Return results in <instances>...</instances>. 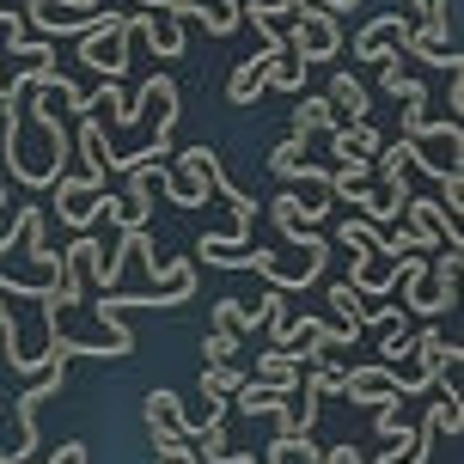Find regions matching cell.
Listing matches in <instances>:
<instances>
[{
    "label": "cell",
    "instance_id": "16",
    "mask_svg": "<svg viewBox=\"0 0 464 464\" xmlns=\"http://www.w3.org/2000/svg\"><path fill=\"white\" fill-rule=\"evenodd\" d=\"M379 80H385V92L397 104H410V111H428V86H421L416 73H403V55H385L379 62Z\"/></svg>",
    "mask_w": 464,
    "mask_h": 464
},
{
    "label": "cell",
    "instance_id": "34",
    "mask_svg": "<svg viewBox=\"0 0 464 464\" xmlns=\"http://www.w3.org/2000/svg\"><path fill=\"white\" fill-rule=\"evenodd\" d=\"M446 73H452V92H446V104H452V116H459V111H464V62H459V68H446Z\"/></svg>",
    "mask_w": 464,
    "mask_h": 464
},
{
    "label": "cell",
    "instance_id": "3",
    "mask_svg": "<svg viewBox=\"0 0 464 464\" xmlns=\"http://www.w3.org/2000/svg\"><path fill=\"white\" fill-rule=\"evenodd\" d=\"M129 44H135V24L122 13H98L92 31H80V62L104 80H122L129 73Z\"/></svg>",
    "mask_w": 464,
    "mask_h": 464
},
{
    "label": "cell",
    "instance_id": "6",
    "mask_svg": "<svg viewBox=\"0 0 464 464\" xmlns=\"http://www.w3.org/2000/svg\"><path fill=\"white\" fill-rule=\"evenodd\" d=\"M49 189H55V202H49V208L62 214L73 232H92L98 220H104V189H111V184H92L86 171H80V178H68V171H62Z\"/></svg>",
    "mask_w": 464,
    "mask_h": 464
},
{
    "label": "cell",
    "instance_id": "10",
    "mask_svg": "<svg viewBox=\"0 0 464 464\" xmlns=\"http://www.w3.org/2000/svg\"><path fill=\"white\" fill-rule=\"evenodd\" d=\"M343 397H354V403H392V397H403L397 392V367H385V361H367V367H354V372H343Z\"/></svg>",
    "mask_w": 464,
    "mask_h": 464
},
{
    "label": "cell",
    "instance_id": "23",
    "mask_svg": "<svg viewBox=\"0 0 464 464\" xmlns=\"http://www.w3.org/2000/svg\"><path fill=\"white\" fill-rule=\"evenodd\" d=\"M330 305H336L343 330H354V336H361V318H367V305H361V294H354L348 281H336V287H330Z\"/></svg>",
    "mask_w": 464,
    "mask_h": 464
},
{
    "label": "cell",
    "instance_id": "11",
    "mask_svg": "<svg viewBox=\"0 0 464 464\" xmlns=\"http://www.w3.org/2000/svg\"><path fill=\"white\" fill-rule=\"evenodd\" d=\"M403 13H372L367 24H361V37H354V62H385V55H397V44H403Z\"/></svg>",
    "mask_w": 464,
    "mask_h": 464
},
{
    "label": "cell",
    "instance_id": "27",
    "mask_svg": "<svg viewBox=\"0 0 464 464\" xmlns=\"http://www.w3.org/2000/svg\"><path fill=\"white\" fill-rule=\"evenodd\" d=\"M238 385H245V372L232 367V361H208V367H202V392H220V397H232Z\"/></svg>",
    "mask_w": 464,
    "mask_h": 464
},
{
    "label": "cell",
    "instance_id": "8",
    "mask_svg": "<svg viewBox=\"0 0 464 464\" xmlns=\"http://www.w3.org/2000/svg\"><path fill=\"white\" fill-rule=\"evenodd\" d=\"M129 24H135V37H147V49H153L160 62H178V55H184V19L140 6V13H129Z\"/></svg>",
    "mask_w": 464,
    "mask_h": 464
},
{
    "label": "cell",
    "instance_id": "25",
    "mask_svg": "<svg viewBox=\"0 0 464 464\" xmlns=\"http://www.w3.org/2000/svg\"><path fill=\"white\" fill-rule=\"evenodd\" d=\"M428 421H434V434H459V428H464L459 392H440V403H428Z\"/></svg>",
    "mask_w": 464,
    "mask_h": 464
},
{
    "label": "cell",
    "instance_id": "5",
    "mask_svg": "<svg viewBox=\"0 0 464 464\" xmlns=\"http://www.w3.org/2000/svg\"><path fill=\"white\" fill-rule=\"evenodd\" d=\"M281 44H287V55L294 62H330L336 49H343V31H336V13H318V6H300V19H294V31H281Z\"/></svg>",
    "mask_w": 464,
    "mask_h": 464
},
{
    "label": "cell",
    "instance_id": "13",
    "mask_svg": "<svg viewBox=\"0 0 464 464\" xmlns=\"http://www.w3.org/2000/svg\"><path fill=\"white\" fill-rule=\"evenodd\" d=\"M147 434H178V440H196L202 428H196V416H189L171 392H153V397H147Z\"/></svg>",
    "mask_w": 464,
    "mask_h": 464
},
{
    "label": "cell",
    "instance_id": "7",
    "mask_svg": "<svg viewBox=\"0 0 464 464\" xmlns=\"http://www.w3.org/2000/svg\"><path fill=\"white\" fill-rule=\"evenodd\" d=\"M397 55H416V62H428V68H459L464 55L452 44H446V19H421L403 31V44H397Z\"/></svg>",
    "mask_w": 464,
    "mask_h": 464
},
{
    "label": "cell",
    "instance_id": "14",
    "mask_svg": "<svg viewBox=\"0 0 464 464\" xmlns=\"http://www.w3.org/2000/svg\"><path fill=\"white\" fill-rule=\"evenodd\" d=\"M214 330H232V336H251V330H263V318H269V300H214L208 305Z\"/></svg>",
    "mask_w": 464,
    "mask_h": 464
},
{
    "label": "cell",
    "instance_id": "36",
    "mask_svg": "<svg viewBox=\"0 0 464 464\" xmlns=\"http://www.w3.org/2000/svg\"><path fill=\"white\" fill-rule=\"evenodd\" d=\"M294 6H318V13H354V0H294Z\"/></svg>",
    "mask_w": 464,
    "mask_h": 464
},
{
    "label": "cell",
    "instance_id": "19",
    "mask_svg": "<svg viewBox=\"0 0 464 464\" xmlns=\"http://www.w3.org/2000/svg\"><path fill=\"white\" fill-rule=\"evenodd\" d=\"M263 385H281V392H300V361L287 354V348H269V354H256V372Z\"/></svg>",
    "mask_w": 464,
    "mask_h": 464
},
{
    "label": "cell",
    "instance_id": "17",
    "mask_svg": "<svg viewBox=\"0 0 464 464\" xmlns=\"http://www.w3.org/2000/svg\"><path fill=\"white\" fill-rule=\"evenodd\" d=\"M80 153H86V178H92V184H111V140L98 129V116L80 122Z\"/></svg>",
    "mask_w": 464,
    "mask_h": 464
},
{
    "label": "cell",
    "instance_id": "30",
    "mask_svg": "<svg viewBox=\"0 0 464 464\" xmlns=\"http://www.w3.org/2000/svg\"><path fill=\"white\" fill-rule=\"evenodd\" d=\"M379 361H385V367L416 361V336H403V324H392V330H385V343H379Z\"/></svg>",
    "mask_w": 464,
    "mask_h": 464
},
{
    "label": "cell",
    "instance_id": "26",
    "mask_svg": "<svg viewBox=\"0 0 464 464\" xmlns=\"http://www.w3.org/2000/svg\"><path fill=\"white\" fill-rule=\"evenodd\" d=\"M269 86H276V92H300L305 86V62H294V55H269Z\"/></svg>",
    "mask_w": 464,
    "mask_h": 464
},
{
    "label": "cell",
    "instance_id": "31",
    "mask_svg": "<svg viewBox=\"0 0 464 464\" xmlns=\"http://www.w3.org/2000/svg\"><path fill=\"white\" fill-rule=\"evenodd\" d=\"M153 459L160 464H196V452H189V440H178V434H153Z\"/></svg>",
    "mask_w": 464,
    "mask_h": 464
},
{
    "label": "cell",
    "instance_id": "39",
    "mask_svg": "<svg viewBox=\"0 0 464 464\" xmlns=\"http://www.w3.org/2000/svg\"><path fill=\"white\" fill-rule=\"evenodd\" d=\"M0 92H6V73H0Z\"/></svg>",
    "mask_w": 464,
    "mask_h": 464
},
{
    "label": "cell",
    "instance_id": "21",
    "mask_svg": "<svg viewBox=\"0 0 464 464\" xmlns=\"http://www.w3.org/2000/svg\"><path fill=\"white\" fill-rule=\"evenodd\" d=\"M330 129H336V111H330V98H300V111H294V140L330 135Z\"/></svg>",
    "mask_w": 464,
    "mask_h": 464
},
{
    "label": "cell",
    "instance_id": "1",
    "mask_svg": "<svg viewBox=\"0 0 464 464\" xmlns=\"http://www.w3.org/2000/svg\"><path fill=\"white\" fill-rule=\"evenodd\" d=\"M324 263H330V238H324V232H312L294 263H287V256H276V251H263V245H245L232 269H256L269 287H281V294H300V287H312V281L324 276Z\"/></svg>",
    "mask_w": 464,
    "mask_h": 464
},
{
    "label": "cell",
    "instance_id": "33",
    "mask_svg": "<svg viewBox=\"0 0 464 464\" xmlns=\"http://www.w3.org/2000/svg\"><path fill=\"white\" fill-rule=\"evenodd\" d=\"M6 55H13V62H55V55H49V44H31V37H13V44H6Z\"/></svg>",
    "mask_w": 464,
    "mask_h": 464
},
{
    "label": "cell",
    "instance_id": "37",
    "mask_svg": "<svg viewBox=\"0 0 464 464\" xmlns=\"http://www.w3.org/2000/svg\"><path fill=\"white\" fill-rule=\"evenodd\" d=\"M410 6H416L421 19H446V6H452V0H410Z\"/></svg>",
    "mask_w": 464,
    "mask_h": 464
},
{
    "label": "cell",
    "instance_id": "29",
    "mask_svg": "<svg viewBox=\"0 0 464 464\" xmlns=\"http://www.w3.org/2000/svg\"><path fill=\"white\" fill-rule=\"evenodd\" d=\"M372 428H379V440H397V434H410V416H403V397H392V403H379V416H372Z\"/></svg>",
    "mask_w": 464,
    "mask_h": 464
},
{
    "label": "cell",
    "instance_id": "24",
    "mask_svg": "<svg viewBox=\"0 0 464 464\" xmlns=\"http://www.w3.org/2000/svg\"><path fill=\"white\" fill-rule=\"evenodd\" d=\"M269 171L294 184V178H300V171H305V140H294V135H287V140H281V147H276V153H269Z\"/></svg>",
    "mask_w": 464,
    "mask_h": 464
},
{
    "label": "cell",
    "instance_id": "35",
    "mask_svg": "<svg viewBox=\"0 0 464 464\" xmlns=\"http://www.w3.org/2000/svg\"><path fill=\"white\" fill-rule=\"evenodd\" d=\"M49 464H86V446H80V440H62V452H55Z\"/></svg>",
    "mask_w": 464,
    "mask_h": 464
},
{
    "label": "cell",
    "instance_id": "20",
    "mask_svg": "<svg viewBox=\"0 0 464 464\" xmlns=\"http://www.w3.org/2000/svg\"><path fill=\"white\" fill-rule=\"evenodd\" d=\"M232 397H238V410L256 421V416H276V410H281V403H287L294 392H281V385H263V379H245V385H238Z\"/></svg>",
    "mask_w": 464,
    "mask_h": 464
},
{
    "label": "cell",
    "instance_id": "15",
    "mask_svg": "<svg viewBox=\"0 0 464 464\" xmlns=\"http://www.w3.org/2000/svg\"><path fill=\"white\" fill-rule=\"evenodd\" d=\"M269 55H276V49H263V55H251V62H238V68H232V80H227L232 104H256V98L269 92ZM281 55H287V49H281Z\"/></svg>",
    "mask_w": 464,
    "mask_h": 464
},
{
    "label": "cell",
    "instance_id": "32",
    "mask_svg": "<svg viewBox=\"0 0 464 464\" xmlns=\"http://www.w3.org/2000/svg\"><path fill=\"white\" fill-rule=\"evenodd\" d=\"M202 354H208V361H232V354H238V336H232V330H208V336H202Z\"/></svg>",
    "mask_w": 464,
    "mask_h": 464
},
{
    "label": "cell",
    "instance_id": "18",
    "mask_svg": "<svg viewBox=\"0 0 464 464\" xmlns=\"http://www.w3.org/2000/svg\"><path fill=\"white\" fill-rule=\"evenodd\" d=\"M330 111L336 116H348V122H361V116L372 111V98H367V86H361V80H354V73H336V80H330Z\"/></svg>",
    "mask_w": 464,
    "mask_h": 464
},
{
    "label": "cell",
    "instance_id": "22",
    "mask_svg": "<svg viewBox=\"0 0 464 464\" xmlns=\"http://www.w3.org/2000/svg\"><path fill=\"white\" fill-rule=\"evenodd\" d=\"M269 464H324V446H312V434H276Z\"/></svg>",
    "mask_w": 464,
    "mask_h": 464
},
{
    "label": "cell",
    "instance_id": "4",
    "mask_svg": "<svg viewBox=\"0 0 464 464\" xmlns=\"http://www.w3.org/2000/svg\"><path fill=\"white\" fill-rule=\"evenodd\" d=\"M171 160H178V171L153 165L160 189L178 202V208H202L208 189H214V171H220V153H214V147H189V153H171Z\"/></svg>",
    "mask_w": 464,
    "mask_h": 464
},
{
    "label": "cell",
    "instance_id": "28",
    "mask_svg": "<svg viewBox=\"0 0 464 464\" xmlns=\"http://www.w3.org/2000/svg\"><path fill=\"white\" fill-rule=\"evenodd\" d=\"M379 238H385V227H372L361 214H348L343 227H336V245H372V251H379Z\"/></svg>",
    "mask_w": 464,
    "mask_h": 464
},
{
    "label": "cell",
    "instance_id": "9",
    "mask_svg": "<svg viewBox=\"0 0 464 464\" xmlns=\"http://www.w3.org/2000/svg\"><path fill=\"white\" fill-rule=\"evenodd\" d=\"M459 269H464V245H440V251H434V276H421V287H428V305H434V318L459 305Z\"/></svg>",
    "mask_w": 464,
    "mask_h": 464
},
{
    "label": "cell",
    "instance_id": "12",
    "mask_svg": "<svg viewBox=\"0 0 464 464\" xmlns=\"http://www.w3.org/2000/svg\"><path fill=\"white\" fill-rule=\"evenodd\" d=\"M24 19L37 24L44 37H80V31H92L98 24V13H68V0H24Z\"/></svg>",
    "mask_w": 464,
    "mask_h": 464
},
{
    "label": "cell",
    "instance_id": "38",
    "mask_svg": "<svg viewBox=\"0 0 464 464\" xmlns=\"http://www.w3.org/2000/svg\"><path fill=\"white\" fill-rule=\"evenodd\" d=\"M0 208H6V189H0Z\"/></svg>",
    "mask_w": 464,
    "mask_h": 464
},
{
    "label": "cell",
    "instance_id": "2",
    "mask_svg": "<svg viewBox=\"0 0 464 464\" xmlns=\"http://www.w3.org/2000/svg\"><path fill=\"white\" fill-rule=\"evenodd\" d=\"M403 140H410V165H421L434 184H440V178H464V129H459V116H446V122H428V116H421L416 129H403Z\"/></svg>",
    "mask_w": 464,
    "mask_h": 464
}]
</instances>
